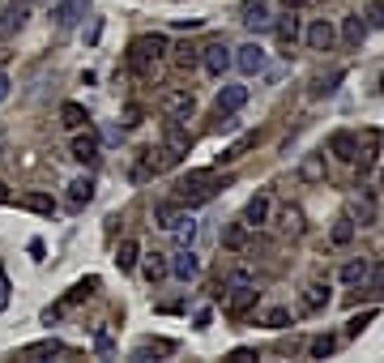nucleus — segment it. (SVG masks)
<instances>
[{
    "mask_svg": "<svg viewBox=\"0 0 384 363\" xmlns=\"http://www.w3.org/2000/svg\"><path fill=\"white\" fill-rule=\"evenodd\" d=\"M167 56V34H141L133 47H128V69L141 77V81H150L154 77V65Z\"/></svg>",
    "mask_w": 384,
    "mask_h": 363,
    "instance_id": "obj_1",
    "label": "nucleus"
},
{
    "mask_svg": "<svg viewBox=\"0 0 384 363\" xmlns=\"http://www.w3.org/2000/svg\"><path fill=\"white\" fill-rule=\"evenodd\" d=\"M213 192H218L213 171H188V176L176 184V201H184V205H201V201H209Z\"/></svg>",
    "mask_w": 384,
    "mask_h": 363,
    "instance_id": "obj_2",
    "label": "nucleus"
},
{
    "mask_svg": "<svg viewBox=\"0 0 384 363\" xmlns=\"http://www.w3.org/2000/svg\"><path fill=\"white\" fill-rule=\"evenodd\" d=\"M192 107H197L192 90H162V94H158V112L167 116V120H188Z\"/></svg>",
    "mask_w": 384,
    "mask_h": 363,
    "instance_id": "obj_3",
    "label": "nucleus"
},
{
    "mask_svg": "<svg viewBox=\"0 0 384 363\" xmlns=\"http://www.w3.org/2000/svg\"><path fill=\"white\" fill-rule=\"evenodd\" d=\"M201 65H205L213 77H223V73L235 65V56H231V47H227L223 39H213V43H205V47H201Z\"/></svg>",
    "mask_w": 384,
    "mask_h": 363,
    "instance_id": "obj_4",
    "label": "nucleus"
},
{
    "mask_svg": "<svg viewBox=\"0 0 384 363\" xmlns=\"http://www.w3.org/2000/svg\"><path fill=\"white\" fill-rule=\"evenodd\" d=\"M26 22H30V5H26V0H9V5H5V13H0V43H5V39H13Z\"/></svg>",
    "mask_w": 384,
    "mask_h": 363,
    "instance_id": "obj_5",
    "label": "nucleus"
},
{
    "mask_svg": "<svg viewBox=\"0 0 384 363\" xmlns=\"http://www.w3.org/2000/svg\"><path fill=\"white\" fill-rule=\"evenodd\" d=\"M244 103H248V86H223L218 90V103H213V116L227 120V116H235L244 107Z\"/></svg>",
    "mask_w": 384,
    "mask_h": 363,
    "instance_id": "obj_6",
    "label": "nucleus"
},
{
    "mask_svg": "<svg viewBox=\"0 0 384 363\" xmlns=\"http://www.w3.org/2000/svg\"><path fill=\"white\" fill-rule=\"evenodd\" d=\"M235 65H239V73H260L265 69V47L260 43H244V47H235Z\"/></svg>",
    "mask_w": 384,
    "mask_h": 363,
    "instance_id": "obj_7",
    "label": "nucleus"
},
{
    "mask_svg": "<svg viewBox=\"0 0 384 363\" xmlns=\"http://www.w3.org/2000/svg\"><path fill=\"white\" fill-rule=\"evenodd\" d=\"M307 47L312 51H329V47H333V39H338V30H333V22H324V18H316L312 26H307Z\"/></svg>",
    "mask_w": 384,
    "mask_h": 363,
    "instance_id": "obj_8",
    "label": "nucleus"
},
{
    "mask_svg": "<svg viewBox=\"0 0 384 363\" xmlns=\"http://www.w3.org/2000/svg\"><path fill=\"white\" fill-rule=\"evenodd\" d=\"M162 150H167V154H171V159H176V163H180V159H184V154L192 150V137H188V133L180 128V120H171V128H167V137H162Z\"/></svg>",
    "mask_w": 384,
    "mask_h": 363,
    "instance_id": "obj_9",
    "label": "nucleus"
},
{
    "mask_svg": "<svg viewBox=\"0 0 384 363\" xmlns=\"http://www.w3.org/2000/svg\"><path fill=\"white\" fill-rule=\"evenodd\" d=\"M350 218H355V227H371L376 223V197L371 192H355L350 197Z\"/></svg>",
    "mask_w": 384,
    "mask_h": 363,
    "instance_id": "obj_10",
    "label": "nucleus"
},
{
    "mask_svg": "<svg viewBox=\"0 0 384 363\" xmlns=\"http://www.w3.org/2000/svg\"><path fill=\"white\" fill-rule=\"evenodd\" d=\"M171 274H176L180 282H192V278L201 274V261H197V252H192V248L176 252V261H171Z\"/></svg>",
    "mask_w": 384,
    "mask_h": 363,
    "instance_id": "obj_11",
    "label": "nucleus"
},
{
    "mask_svg": "<svg viewBox=\"0 0 384 363\" xmlns=\"http://www.w3.org/2000/svg\"><path fill=\"white\" fill-rule=\"evenodd\" d=\"M371 278V261H367V256H350V261L342 265V282L346 286H363Z\"/></svg>",
    "mask_w": 384,
    "mask_h": 363,
    "instance_id": "obj_12",
    "label": "nucleus"
},
{
    "mask_svg": "<svg viewBox=\"0 0 384 363\" xmlns=\"http://www.w3.org/2000/svg\"><path fill=\"white\" fill-rule=\"evenodd\" d=\"M252 303H256V282H248V286H235V291H231V299H227V312H231V317H244Z\"/></svg>",
    "mask_w": 384,
    "mask_h": 363,
    "instance_id": "obj_13",
    "label": "nucleus"
},
{
    "mask_svg": "<svg viewBox=\"0 0 384 363\" xmlns=\"http://www.w3.org/2000/svg\"><path fill=\"white\" fill-rule=\"evenodd\" d=\"M329 176V163H324V154H307V159L299 163V180L303 184H320Z\"/></svg>",
    "mask_w": 384,
    "mask_h": 363,
    "instance_id": "obj_14",
    "label": "nucleus"
},
{
    "mask_svg": "<svg viewBox=\"0 0 384 363\" xmlns=\"http://www.w3.org/2000/svg\"><path fill=\"white\" fill-rule=\"evenodd\" d=\"M73 159H77V163H94V159H98V137H94L90 128L73 137Z\"/></svg>",
    "mask_w": 384,
    "mask_h": 363,
    "instance_id": "obj_15",
    "label": "nucleus"
},
{
    "mask_svg": "<svg viewBox=\"0 0 384 363\" xmlns=\"http://www.w3.org/2000/svg\"><path fill=\"white\" fill-rule=\"evenodd\" d=\"M244 26H248L252 34H260V30H269V26H273V18L265 13V0H252V5L244 9Z\"/></svg>",
    "mask_w": 384,
    "mask_h": 363,
    "instance_id": "obj_16",
    "label": "nucleus"
},
{
    "mask_svg": "<svg viewBox=\"0 0 384 363\" xmlns=\"http://www.w3.org/2000/svg\"><path fill=\"white\" fill-rule=\"evenodd\" d=\"M303 308H307V312L329 308V282H307V286H303Z\"/></svg>",
    "mask_w": 384,
    "mask_h": 363,
    "instance_id": "obj_17",
    "label": "nucleus"
},
{
    "mask_svg": "<svg viewBox=\"0 0 384 363\" xmlns=\"http://www.w3.org/2000/svg\"><path fill=\"white\" fill-rule=\"evenodd\" d=\"M265 218H269V197H265V192H256V197L244 205V223H248V227H260Z\"/></svg>",
    "mask_w": 384,
    "mask_h": 363,
    "instance_id": "obj_18",
    "label": "nucleus"
},
{
    "mask_svg": "<svg viewBox=\"0 0 384 363\" xmlns=\"http://www.w3.org/2000/svg\"><path fill=\"white\" fill-rule=\"evenodd\" d=\"M141 274H145V282H162L171 274V261L162 252H154V256H145V265H141Z\"/></svg>",
    "mask_w": 384,
    "mask_h": 363,
    "instance_id": "obj_19",
    "label": "nucleus"
},
{
    "mask_svg": "<svg viewBox=\"0 0 384 363\" xmlns=\"http://www.w3.org/2000/svg\"><path fill=\"white\" fill-rule=\"evenodd\" d=\"M278 223H282V231H286L291 239H299V235L307 231V223H303V210H299V205H286V210H282V218H278Z\"/></svg>",
    "mask_w": 384,
    "mask_h": 363,
    "instance_id": "obj_20",
    "label": "nucleus"
},
{
    "mask_svg": "<svg viewBox=\"0 0 384 363\" xmlns=\"http://www.w3.org/2000/svg\"><path fill=\"white\" fill-rule=\"evenodd\" d=\"M77 9H81V0H60L51 18H56V26H60V30H73V26H77Z\"/></svg>",
    "mask_w": 384,
    "mask_h": 363,
    "instance_id": "obj_21",
    "label": "nucleus"
},
{
    "mask_svg": "<svg viewBox=\"0 0 384 363\" xmlns=\"http://www.w3.org/2000/svg\"><path fill=\"white\" fill-rule=\"evenodd\" d=\"M342 39H346V43H350V47H359V43H363V39H367V22H363V18H359V13H350V18H346V22H342Z\"/></svg>",
    "mask_w": 384,
    "mask_h": 363,
    "instance_id": "obj_22",
    "label": "nucleus"
},
{
    "mask_svg": "<svg viewBox=\"0 0 384 363\" xmlns=\"http://www.w3.org/2000/svg\"><path fill=\"white\" fill-rule=\"evenodd\" d=\"M180 218H184V214L176 210L171 201H162V205H154V223H158L162 231H176V223H180Z\"/></svg>",
    "mask_w": 384,
    "mask_h": 363,
    "instance_id": "obj_23",
    "label": "nucleus"
},
{
    "mask_svg": "<svg viewBox=\"0 0 384 363\" xmlns=\"http://www.w3.org/2000/svg\"><path fill=\"white\" fill-rule=\"evenodd\" d=\"M278 39H282V43H295V39H299V9H286V13L278 18Z\"/></svg>",
    "mask_w": 384,
    "mask_h": 363,
    "instance_id": "obj_24",
    "label": "nucleus"
},
{
    "mask_svg": "<svg viewBox=\"0 0 384 363\" xmlns=\"http://www.w3.org/2000/svg\"><path fill=\"white\" fill-rule=\"evenodd\" d=\"M137 256H141L137 239H120V248H116V265H120V270H133V265H137Z\"/></svg>",
    "mask_w": 384,
    "mask_h": 363,
    "instance_id": "obj_25",
    "label": "nucleus"
},
{
    "mask_svg": "<svg viewBox=\"0 0 384 363\" xmlns=\"http://www.w3.org/2000/svg\"><path fill=\"white\" fill-rule=\"evenodd\" d=\"M90 197H94V180H90V176H81V180L69 184V201H73V205H86Z\"/></svg>",
    "mask_w": 384,
    "mask_h": 363,
    "instance_id": "obj_26",
    "label": "nucleus"
},
{
    "mask_svg": "<svg viewBox=\"0 0 384 363\" xmlns=\"http://www.w3.org/2000/svg\"><path fill=\"white\" fill-rule=\"evenodd\" d=\"M60 120H65V128H81L90 116H86L81 103H65V107H60Z\"/></svg>",
    "mask_w": 384,
    "mask_h": 363,
    "instance_id": "obj_27",
    "label": "nucleus"
},
{
    "mask_svg": "<svg viewBox=\"0 0 384 363\" xmlns=\"http://www.w3.org/2000/svg\"><path fill=\"white\" fill-rule=\"evenodd\" d=\"M22 205H26V210H34V214H51V210H56V201H51L47 192H26Z\"/></svg>",
    "mask_w": 384,
    "mask_h": 363,
    "instance_id": "obj_28",
    "label": "nucleus"
},
{
    "mask_svg": "<svg viewBox=\"0 0 384 363\" xmlns=\"http://www.w3.org/2000/svg\"><path fill=\"white\" fill-rule=\"evenodd\" d=\"M333 350H338V338H329V334H324V338H312V346H307L312 359H329Z\"/></svg>",
    "mask_w": 384,
    "mask_h": 363,
    "instance_id": "obj_29",
    "label": "nucleus"
},
{
    "mask_svg": "<svg viewBox=\"0 0 384 363\" xmlns=\"http://www.w3.org/2000/svg\"><path fill=\"white\" fill-rule=\"evenodd\" d=\"M350 239H355V218L346 214V218H338V223H333V244L342 248V244H350Z\"/></svg>",
    "mask_w": 384,
    "mask_h": 363,
    "instance_id": "obj_30",
    "label": "nucleus"
},
{
    "mask_svg": "<svg viewBox=\"0 0 384 363\" xmlns=\"http://www.w3.org/2000/svg\"><path fill=\"white\" fill-rule=\"evenodd\" d=\"M260 321H265L269 329H286V325H295V321H291V312H286V308H269V312H265Z\"/></svg>",
    "mask_w": 384,
    "mask_h": 363,
    "instance_id": "obj_31",
    "label": "nucleus"
},
{
    "mask_svg": "<svg viewBox=\"0 0 384 363\" xmlns=\"http://www.w3.org/2000/svg\"><path fill=\"white\" fill-rule=\"evenodd\" d=\"M333 154H342L346 163H355V133H338L333 137Z\"/></svg>",
    "mask_w": 384,
    "mask_h": 363,
    "instance_id": "obj_32",
    "label": "nucleus"
},
{
    "mask_svg": "<svg viewBox=\"0 0 384 363\" xmlns=\"http://www.w3.org/2000/svg\"><path fill=\"white\" fill-rule=\"evenodd\" d=\"M244 239H248V223H235V227H227V235H223L227 248H244Z\"/></svg>",
    "mask_w": 384,
    "mask_h": 363,
    "instance_id": "obj_33",
    "label": "nucleus"
},
{
    "mask_svg": "<svg viewBox=\"0 0 384 363\" xmlns=\"http://www.w3.org/2000/svg\"><path fill=\"white\" fill-rule=\"evenodd\" d=\"M248 145H256V137H244V141H235L231 150H223V154H218V163H235V159H239V154H244Z\"/></svg>",
    "mask_w": 384,
    "mask_h": 363,
    "instance_id": "obj_34",
    "label": "nucleus"
},
{
    "mask_svg": "<svg viewBox=\"0 0 384 363\" xmlns=\"http://www.w3.org/2000/svg\"><path fill=\"white\" fill-rule=\"evenodd\" d=\"M371 317H376V312H363V317H355V321L346 325V334H350V338H359V334L367 329V321H371Z\"/></svg>",
    "mask_w": 384,
    "mask_h": 363,
    "instance_id": "obj_35",
    "label": "nucleus"
},
{
    "mask_svg": "<svg viewBox=\"0 0 384 363\" xmlns=\"http://www.w3.org/2000/svg\"><path fill=\"white\" fill-rule=\"evenodd\" d=\"M176 60H180L184 69H192V65H197L201 56H197V47H180V56H176Z\"/></svg>",
    "mask_w": 384,
    "mask_h": 363,
    "instance_id": "obj_36",
    "label": "nucleus"
},
{
    "mask_svg": "<svg viewBox=\"0 0 384 363\" xmlns=\"http://www.w3.org/2000/svg\"><path fill=\"white\" fill-rule=\"evenodd\" d=\"M256 359V350H248V346H239V350H231V363H252Z\"/></svg>",
    "mask_w": 384,
    "mask_h": 363,
    "instance_id": "obj_37",
    "label": "nucleus"
},
{
    "mask_svg": "<svg viewBox=\"0 0 384 363\" xmlns=\"http://www.w3.org/2000/svg\"><path fill=\"white\" fill-rule=\"evenodd\" d=\"M367 295H384V265L376 270V278H371V286H367Z\"/></svg>",
    "mask_w": 384,
    "mask_h": 363,
    "instance_id": "obj_38",
    "label": "nucleus"
},
{
    "mask_svg": "<svg viewBox=\"0 0 384 363\" xmlns=\"http://www.w3.org/2000/svg\"><path fill=\"white\" fill-rule=\"evenodd\" d=\"M5 308H9V278L0 274V312H5Z\"/></svg>",
    "mask_w": 384,
    "mask_h": 363,
    "instance_id": "obj_39",
    "label": "nucleus"
},
{
    "mask_svg": "<svg viewBox=\"0 0 384 363\" xmlns=\"http://www.w3.org/2000/svg\"><path fill=\"white\" fill-rule=\"evenodd\" d=\"M367 18H371V26H384V5H371Z\"/></svg>",
    "mask_w": 384,
    "mask_h": 363,
    "instance_id": "obj_40",
    "label": "nucleus"
},
{
    "mask_svg": "<svg viewBox=\"0 0 384 363\" xmlns=\"http://www.w3.org/2000/svg\"><path fill=\"white\" fill-rule=\"evenodd\" d=\"M9 86H13V81H9L5 73H0V103H5V98H9Z\"/></svg>",
    "mask_w": 384,
    "mask_h": 363,
    "instance_id": "obj_41",
    "label": "nucleus"
},
{
    "mask_svg": "<svg viewBox=\"0 0 384 363\" xmlns=\"http://www.w3.org/2000/svg\"><path fill=\"white\" fill-rule=\"evenodd\" d=\"M13 201V192H9V184H0V205H9Z\"/></svg>",
    "mask_w": 384,
    "mask_h": 363,
    "instance_id": "obj_42",
    "label": "nucleus"
},
{
    "mask_svg": "<svg viewBox=\"0 0 384 363\" xmlns=\"http://www.w3.org/2000/svg\"><path fill=\"white\" fill-rule=\"evenodd\" d=\"M282 5H286V9H303V5H307V0H282Z\"/></svg>",
    "mask_w": 384,
    "mask_h": 363,
    "instance_id": "obj_43",
    "label": "nucleus"
},
{
    "mask_svg": "<svg viewBox=\"0 0 384 363\" xmlns=\"http://www.w3.org/2000/svg\"><path fill=\"white\" fill-rule=\"evenodd\" d=\"M380 94H384V77H380Z\"/></svg>",
    "mask_w": 384,
    "mask_h": 363,
    "instance_id": "obj_44",
    "label": "nucleus"
},
{
    "mask_svg": "<svg viewBox=\"0 0 384 363\" xmlns=\"http://www.w3.org/2000/svg\"><path fill=\"white\" fill-rule=\"evenodd\" d=\"M0 141H5V133H0Z\"/></svg>",
    "mask_w": 384,
    "mask_h": 363,
    "instance_id": "obj_45",
    "label": "nucleus"
}]
</instances>
